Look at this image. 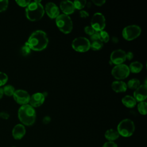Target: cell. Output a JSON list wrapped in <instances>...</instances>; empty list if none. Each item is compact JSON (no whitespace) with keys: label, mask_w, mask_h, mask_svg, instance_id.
<instances>
[{"label":"cell","mask_w":147,"mask_h":147,"mask_svg":"<svg viewBox=\"0 0 147 147\" xmlns=\"http://www.w3.org/2000/svg\"><path fill=\"white\" fill-rule=\"evenodd\" d=\"M30 49L34 51H41L48 45V38L45 32L38 30L33 32L25 42Z\"/></svg>","instance_id":"cell-1"},{"label":"cell","mask_w":147,"mask_h":147,"mask_svg":"<svg viewBox=\"0 0 147 147\" xmlns=\"http://www.w3.org/2000/svg\"><path fill=\"white\" fill-rule=\"evenodd\" d=\"M41 1L31 2L25 9L26 18L32 21L40 20L43 17L45 10L43 6L40 3Z\"/></svg>","instance_id":"cell-2"},{"label":"cell","mask_w":147,"mask_h":147,"mask_svg":"<svg viewBox=\"0 0 147 147\" xmlns=\"http://www.w3.org/2000/svg\"><path fill=\"white\" fill-rule=\"evenodd\" d=\"M18 116L20 121L25 125L30 126L36 120V114L34 107L29 104L22 105L18 111Z\"/></svg>","instance_id":"cell-3"},{"label":"cell","mask_w":147,"mask_h":147,"mask_svg":"<svg viewBox=\"0 0 147 147\" xmlns=\"http://www.w3.org/2000/svg\"><path fill=\"white\" fill-rule=\"evenodd\" d=\"M56 24L59 29L64 34L71 32L73 28L72 21L68 15L61 14L56 18Z\"/></svg>","instance_id":"cell-4"},{"label":"cell","mask_w":147,"mask_h":147,"mask_svg":"<svg viewBox=\"0 0 147 147\" xmlns=\"http://www.w3.org/2000/svg\"><path fill=\"white\" fill-rule=\"evenodd\" d=\"M134 130V123L130 119H123L117 126V131L119 134L125 137L131 136L133 134Z\"/></svg>","instance_id":"cell-5"},{"label":"cell","mask_w":147,"mask_h":147,"mask_svg":"<svg viewBox=\"0 0 147 147\" xmlns=\"http://www.w3.org/2000/svg\"><path fill=\"white\" fill-rule=\"evenodd\" d=\"M72 47L76 52H86L90 49V41L86 37H76L72 42Z\"/></svg>","instance_id":"cell-6"},{"label":"cell","mask_w":147,"mask_h":147,"mask_svg":"<svg viewBox=\"0 0 147 147\" xmlns=\"http://www.w3.org/2000/svg\"><path fill=\"white\" fill-rule=\"evenodd\" d=\"M141 29L138 25H131L123 28L122 34L123 37L127 40L131 41L137 38L141 34Z\"/></svg>","instance_id":"cell-7"},{"label":"cell","mask_w":147,"mask_h":147,"mask_svg":"<svg viewBox=\"0 0 147 147\" xmlns=\"http://www.w3.org/2000/svg\"><path fill=\"white\" fill-rule=\"evenodd\" d=\"M111 74L117 80L124 79L130 74L129 67L124 64L116 65L112 69Z\"/></svg>","instance_id":"cell-8"},{"label":"cell","mask_w":147,"mask_h":147,"mask_svg":"<svg viewBox=\"0 0 147 147\" xmlns=\"http://www.w3.org/2000/svg\"><path fill=\"white\" fill-rule=\"evenodd\" d=\"M106 26V20L104 16L101 13H95L91 18V26L95 32L103 30Z\"/></svg>","instance_id":"cell-9"},{"label":"cell","mask_w":147,"mask_h":147,"mask_svg":"<svg viewBox=\"0 0 147 147\" xmlns=\"http://www.w3.org/2000/svg\"><path fill=\"white\" fill-rule=\"evenodd\" d=\"M13 96L15 101L22 105L28 104L29 102L30 96L29 93L24 90H16Z\"/></svg>","instance_id":"cell-10"},{"label":"cell","mask_w":147,"mask_h":147,"mask_svg":"<svg viewBox=\"0 0 147 147\" xmlns=\"http://www.w3.org/2000/svg\"><path fill=\"white\" fill-rule=\"evenodd\" d=\"M126 59V52L120 49L113 51L110 55V61L111 63L115 65L123 64Z\"/></svg>","instance_id":"cell-11"},{"label":"cell","mask_w":147,"mask_h":147,"mask_svg":"<svg viewBox=\"0 0 147 147\" xmlns=\"http://www.w3.org/2000/svg\"><path fill=\"white\" fill-rule=\"evenodd\" d=\"M134 98L136 102H143L147 97V86L146 84L140 85L135 90L133 94Z\"/></svg>","instance_id":"cell-12"},{"label":"cell","mask_w":147,"mask_h":147,"mask_svg":"<svg viewBox=\"0 0 147 147\" xmlns=\"http://www.w3.org/2000/svg\"><path fill=\"white\" fill-rule=\"evenodd\" d=\"M44 10L49 18H56L60 15L59 9L57 6L53 2H48L45 5Z\"/></svg>","instance_id":"cell-13"},{"label":"cell","mask_w":147,"mask_h":147,"mask_svg":"<svg viewBox=\"0 0 147 147\" xmlns=\"http://www.w3.org/2000/svg\"><path fill=\"white\" fill-rule=\"evenodd\" d=\"M45 100V96L42 93L36 92L30 96L29 103L33 107H37L41 106Z\"/></svg>","instance_id":"cell-14"},{"label":"cell","mask_w":147,"mask_h":147,"mask_svg":"<svg viewBox=\"0 0 147 147\" xmlns=\"http://www.w3.org/2000/svg\"><path fill=\"white\" fill-rule=\"evenodd\" d=\"M60 7L64 14L69 15L75 11V7L72 2L70 1H63L60 3Z\"/></svg>","instance_id":"cell-15"},{"label":"cell","mask_w":147,"mask_h":147,"mask_svg":"<svg viewBox=\"0 0 147 147\" xmlns=\"http://www.w3.org/2000/svg\"><path fill=\"white\" fill-rule=\"evenodd\" d=\"M26 130L24 126L22 124L16 125L13 129L12 135L16 140L21 139L25 134Z\"/></svg>","instance_id":"cell-16"},{"label":"cell","mask_w":147,"mask_h":147,"mask_svg":"<svg viewBox=\"0 0 147 147\" xmlns=\"http://www.w3.org/2000/svg\"><path fill=\"white\" fill-rule=\"evenodd\" d=\"M111 88L114 91L116 92H124L127 90L126 84L120 80L114 81L111 84Z\"/></svg>","instance_id":"cell-17"},{"label":"cell","mask_w":147,"mask_h":147,"mask_svg":"<svg viewBox=\"0 0 147 147\" xmlns=\"http://www.w3.org/2000/svg\"><path fill=\"white\" fill-rule=\"evenodd\" d=\"M122 103L126 107L133 108L136 105L137 102L133 96L130 95H126L122 99Z\"/></svg>","instance_id":"cell-18"},{"label":"cell","mask_w":147,"mask_h":147,"mask_svg":"<svg viewBox=\"0 0 147 147\" xmlns=\"http://www.w3.org/2000/svg\"><path fill=\"white\" fill-rule=\"evenodd\" d=\"M119 136V133H118L117 130H115L113 129H110L107 130L105 134V138L109 140V141H113L114 140H117Z\"/></svg>","instance_id":"cell-19"},{"label":"cell","mask_w":147,"mask_h":147,"mask_svg":"<svg viewBox=\"0 0 147 147\" xmlns=\"http://www.w3.org/2000/svg\"><path fill=\"white\" fill-rule=\"evenodd\" d=\"M142 68L143 65L142 63L137 61L131 63L129 67L130 72L134 74L139 73L142 69Z\"/></svg>","instance_id":"cell-20"},{"label":"cell","mask_w":147,"mask_h":147,"mask_svg":"<svg viewBox=\"0 0 147 147\" xmlns=\"http://www.w3.org/2000/svg\"><path fill=\"white\" fill-rule=\"evenodd\" d=\"M126 85L127 88L131 90H136L140 86V82L137 79L133 78L128 81Z\"/></svg>","instance_id":"cell-21"},{"label":"cell","mask_w":147,"mask_h":147,"mask_svg":"<svg viewBox=\"0 0 147 147\" xmlns=\"http://www.w3.org/2000/svg\"><path fill=\"white\" fill-rule=\"evenodd\" d=\"M103 46V42L100 40L92 41L90 43V48L94 51H99L102 48Z\"/></svg>","instance_id":"cell-22"},{"label":"cell","mask_w":147,"mask_h":147,"mask_svg":"<svg viewBox=\"0 0 147 147\" xmlns=\"http://www.w3.org/2000/svg\"><path fill=\"white\" fill-rule=\"evenodd\" d=\"M139 113L142 115H146L147 113V103L146 102H140L137 105Z\"/></svg>","instance_id":"cell-23"},{"label":"cell","mask_w":147,"mask_h":147,"mask_svg":"<svg viewBox=\"0 0 147 147\" xmlns=\"http://www.w3.org/2000/svg\"><path fill=\"white\" fill-rule=\"evenodd\" d=\"M3 92H4V94H5L7 96H10L13 95L14 92H15V88L14 87L11 86V85H7L5 86L4 87H3Z\"/></svg>","instance_id":"cell-24"},{"label":"cell","mask_w":147,"mask_h":147,"mask_svg":"<svg viewBox=\"0 0 147 147\" xmlns=\"http://www.w3.org/2000/svg\"><path fill=\"white\" fill-rule=\"evenodd\" d=\"M86 1L85 0H75L73 2L75 9L81 10L86 5Z\"/></svg>","instance_id":"cell-25"},{"label":"cell","mask_w":147,"mask_h":147,"mask_svg":"<svg viewBox=\"0 0 147 147\" xmlns=\"http://www.w3.org/2000/svg\"><path fill=\"white\" fill-rule=\"evenodd\" d=\"M100 40L103 42H107L110 40V37L108 33L106 31L102 30L99 32Z\"/></svg>","instance_id":"cell-26"},{"label":"cell","mask_w":147,"mask_h":147,"mask_svg":"<svg viewBox=\"0 0 147 147\" xmlns=\"http://www.w3.org/2000/svg\"><path fill=\"white\" fill-rule=\"evenodd\" d=\"M30 51H31L30 48L25 43V45H23L21 48V53L24 56L29 55V53H30Z\"/></svg>","instance_id":"cell-27"},{"label":"cell","mask_w":147,"mask_h":147,"mask_svg":"<svg viewBox=\"0 0 147 147\" xmlns=\"http://www.w3.org/2000/svg\"><path fill=\"white\" fill-rule=\"evenodd\" d=\"M8 76L3 72H0V87L3 86L7 82Z\"/></svg>","instance_id":"cell-28"},{"label":"cell","mask_w":147,"mask_h":147,"mask_svg":"<svg viewBox=\"0 0 147 147\" xmlns=\"http://www.w3.org/2000/svg\"><path fill=\"white\" fill-rule=\"evenodd\" d=\"M9 5V1L7 0L0 1V12L6 10Z\"/></svg>","instance_id":"cell-29"},{"label":"cell","mask_w":147,"mask_h":147,"mask_svg":"<svg viewBox=\"0 0 147 147\" xmlns=\"http://www.w3.org/2000/svg\"><path fill=\"white\" fill-rule=\"evenodd\" d=\"M16 2L20 6L27 7L31 2V1L29 0H17L16 1Z\"/></svg>","instance_id":"cell-30"},{"label":"cell","mask_w":147,"mask_h":147,"mask_svg":"<svg viewBox=\"0 0 147 147\" xmlns=\"http://www.w3.org/2000/svg\"><path fill=\"white\" fill-rule=\"evenodd\" d=\"M84 32L86 34H87L88 35L91 36V35H92L94 33V32L95 31L91 26H86L84 28Z\"/></svg>","instance_id":"cell-31"},{"label":"cell","mask_w":147,"mask_h":147,"mask_svg":"<svg viewBox=\"0 0 147 147\" xmlns=\"http://www.w3.org/2000/svg\"><path fill=\"white\" fill-rule=\"evenodd\" d=\"M90 39L92 41H95V40H100V36H99V33L98 32H95L94 33L90 36Z\"/></svg>","instance_id":"cell-32"},{"label":"cell","mask_w":147,"mask_h":147,"mask_svg":"<svg viewBox=\"0 0 147 147\" xmlns=\"http://www.w3.org/2000/svg\"><path fill=\"white\" fill-rule=\"evenodd\" d=\"M102 147H118L117 145L113 141H108L104 144Z\"/></svg>","instance_id":"cell-33"},{"label":"cell","mask_w":147,"mask_h":147,"mask_svg":"<svg viewBox=\"0 0 147 147\" xmlns=\"http://www.w3.org/2000/svg\"><path fill=\"white\" fill-rule=\"evenodd\" d=\"M92 2L95 5L100 6L103 5L106 2V1H105V0H92Z\"/></svg>","instance_id":"cell-34"},{"label":"cell","mask_w":147,"mask_h":147,"mask_svg":"<svg viewBox=\"0 0 147 147\" xmlns=\"http://www.w3.org/2000/svg\"><path fill=\"white\" fill-rule=\"evenodd\" d=\"M79 15L82 18H87L89 16L88 13L85 10H80L79 12Z\"/></svg>","instance_id":"cell-35"},{"label":"cell","mask_w":147,"mask_h":147,"mask_svg":"<svg viewBox=\"0 0 147 147\" xmlns=\"http://www.w3.org/2000/svg\"><path fill=\"white\" fill-rule=\"evenodd\" d=\"M9 114L5 111L0 112V117L4 119H7L9 118Z\"/></svg>","instance_id":"cell-36"},{"label":"cell","mask_w":147,"mask_h":147,"mask_svg":"<svg viewBox=\"0 0 147 147\" xmlns=\"http://www.w3.org/2000/svg\"><path fill=\"white\" fill-rule=\"evenodd\" d=\"M134 57L133 53L131 52H127V53H126V57L127 60H131Z\"/></svg>","instance_id":"cell-37"},{"label":"cell","mask_w":147,"mask_h":147,"mask_svg":"<svg viewBox=\"0 0 147 147\" xmlns=\"http://www.w3.org/2000/svg\"><path fill=\"white\" fill-rule=\"evenodd\" d=\"M51 120V118L50 117H49V116H45V117H44V118H43V119H42V122H43V123H44V124H48V123L50 122Z\"/></svg>","instance_id":"cell-38"},{"label":"cell","mask_w":147,"mask_h":147,"mask_svg":"<svg viewBox=\"0 0 147 147\" xmlns=\"http://www.w3.org/2000/svg\"><path fill=\"white\" fill-rule=\"evenodd\" d=\"M3 94H4V92H3V87H0V99L3 97Z\"/></svg>","instance_id":"cell-39"},{"label":"cell","mask_w":147,"mask_h":147,"mask_svg":"<svg viewBox=\"0 0 147 147\" xmlns=\"http://www.w3.org/2000/svg\"><path fill=\"white\" fill-rule=\"evenodd\" d=\"M113 41L114 42H117V41H118V39L116 38V37H113Z\"/></svg>","instance_id":"cell-40"},{"label":"cell","mask_w":147,"mask_h":147,"mask_svg":"<svg viewBox=\"0 0 147 147\" xmlns=\"http://www.w3.org/2000/svg\"><path fill=\"white\" fill-rule=\"evenodd\" d=\"M13 147H16V146H13Z\"/></svg>","instance_id":"cell-41"}]
</instances>
